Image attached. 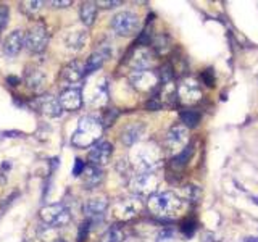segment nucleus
Returning a JSON list of instances; mask_svg holds the SVG:
<instances>
[{"mask_svg": "<svg viewBox=\"0 0 258 242\" xmlns=\"http://www.w3.org/2000/svg\"><path fill=\"white\" fill-rule=\"evenodd\" d=\"M103 133V124L95 116H82L71 137V144L77 149L95 146Z\"/></svg>", "mask_w": 258, "mask_h": 242, "instance_id": "1", "label": "nucleus"}, {"mask_svg": "<svg viewBox=\"0 0 258 242\" xmlns=\"http://www.w3.org/2000/svg\"><path fill=\"white\" fill-rule=\"evenodd\" d=\"M148 210L157 218L173 220L183 210V200L173 192H155L148 197Z\"/></svg>", "mask_w": 258, "mask_h": 242, "instance_id": "2", "label": "nucleus"}, {"mask_svg": "<svg viewBox=\"0 0 258 242\" xmlns=\"http://www.w3.org/2000/svg\"><path fill=\"white\" fill-rule=\"evenodd\" d=\"M160 150L152 144H142V146L135 147L131 154L132 165L140 173H153L160 166Z\"/></svg>", "mask_w": 258, "mask_h": 242, "instance_id": "3", "label": "nucleus"}, {"mask_svg": "<svg viewBox=\"0 0 258 242\" xmlns=\"http://www.w3.org/2000/svg\"><path fill=\"white\" fill-rule=\"evenodd\" d=\"M112 29L120 36H134L140 29V19L132 11H120L112 18Z\"/></svg>", "mask_w": 258, "mask_h": 242, "instance_id": "4", "label": "nucleus"}, {"mask_svg": "<svg viewBox=\"0 0 258 242\" xmlns=\"http://www.w3.org/2000/svg\"><path fill=\"white\" fill-rule=\"evenodd\" d=\"M39 217L44 221V225L50 228H62L69 223V210L63 204H50L41 208Z\"/></svg>", "mask_w": 258, "mask_h": 242, "instance_id": "5", "label": "nucleus"}, {"mask_svg": "<svg viewBox=\"0 0 258 242\" xmlns=\"http://www.w3.org/2000/svg\"><path fill=\"white\" fill-rule=\"evenodd\" d=\"M158 184L160 179L155 173H139L132 178L131 189L134 194L140 195V197H150L157 192Z\"/></svg>", "mask_w": 258, "mask_h": 242, "instance_id": "6", "label": "nucleus"}, {"mask_svg": "<svg viewBox=\"0 0 258 242\" xmlns=\"http://www.w3.org/2000/svg\"><path fill=\"white\" fill-rule=\"evenodd\" d=\"M47 44H49V32L44 24H34L28 31V34H24V45L32 54H41L47 47Z\"/></svg>", "mask_w": 258, "mask_h": 242, "instance_id": "7", "label": "nucleus"}, {"mask_svg": "<svg viewBox=\"0 0 258 242\" xmlns=\"http://www.w3.org/2000/svg\"><path fill=\"white\" fill-rule=\"evenodd\" d=\"M129 82L132 84L134 89L140 90V92H150L158 86L160 76L152 70H140V71H132L129 76Z\"/></svg>", "mask_w": 258, "mask_h": 242, "instance_id": "8", "label": "nucleus"}, {"mask_svg": "<svg viewBox=\"0 0 258 242\" xmlns=\"http://www.w3.org/2000/svg\"><path fill=\"white\" fill-rule=\"evenodd\" d=\"M178 97L179 100L186 103V105H192V103L198 102L202 99V89H200V84L192 80V78H187L183 82L179 84L178 87Z\"/></svg>", "mask_w": 258, "mask_h": 242, "instance_id": "9", "label": "nucleus"}, {"mask_svg": "<svg viewBox=\"0 0 258 242\" xmlns=\"http://www.w3.org/2000/svg\"><path fill=\"white\" fill-rule=\"evenodd\" d=\"M189 142V129L184 124H176L166 134V147L173 152H181Z\"/></svg>", "mask_w": 258, "mask_h": 242, "instance_id": "10", "label": "nucleus"}, {"mask_svg": "<svg viewBox=\"0 0 258 242\" xmlns=\"http://www.w3.org/2000/svg\"><path fill=\"white\" fill-rule=\"evenodd\" d=\"M107 208H108V200L105 197H94L86 202V205H84V215H86V218L89 221L97 223V221H102L105 218Z\"/></svg>", "mask_w": 258, "mask_h": 242, "instance_id": "11", "label": "nucleus"}, {"mask_svg": "<svg viewBox=\"0 0 258 242\" xmlns=\"http://www.w3.org/2000/svg\"><path fill=\"white\" fill-rule=\"evenodd\" d=\"M57 99L62 110H64V112H76V110H79L82 105V94L81 90L76 87L64 89Z\"/></svg>", "mask_w": 258, "mask_h": 242, "instance_id": "12", "label": "nucleus"}, {"mask_svg": "<svg viewBox=\"0 0 258 242\" xmlns=\"http://www.w3.org/2000/svg\"><path fill=\"white\" fill-rule=\"evenodd\" d=\"M112 154H113L112 144L107 141H102V142H97L95 146L90 149L89 160L92 161V165H95V166H103L110 161V159H112Z\"/></svg>", "mask_w": 258, "mask_h": 242, "instance_id": "13", "label": "nucleus"}, {"mask_svg": "<svg viewBox=\"0 0 258 242\" xmlns=\"http://www.w3.org/2000/svg\"><path fill=\"white\" fill-rule=\"evenodd\" d=\"M24 47V32L19 31V29H15L8 32V36L5 37L3 41V52L8 57H15L18 55L21 49Z\"/></svg>", "mask_w": 258, "mask_h": 242, "instance_id": "14", "label": "nucleus"}, {"mask_svg": "<svg viewBox=\"0 0 258 242\" xmlns=\"http://www.w3.org/2000/svg\"><path fill=\"white\" fill-rule=\"evenodd\" d=\"M140 210V204L139 200L135 199H123L115 204V215L120 220H129L135 217Z\"/></svg>", "mask_w": 258, "mask_h": 242, "instance_id": "15", "label": "nucleus"}, {"mask_svg": "<svg viewBox=\"0 0 258 242\" xmlns=\"http://www.w3.org/2000/svg\"><path fill=\"white\" fill-rule=\"evenodd\" d=\"M152 63H153V55L145 47H139L137 50H134V54L129 58V67L134 71L148 70Z\"/></svg>", "mask_w": 258, "mask_h": 242, "instance_id": "16", "label": "nucleus"}, {"mask_svg": "<svg viewBox=\"0 0 258 242\" xmlns=\"http://www.w3.org/2000/svg\"><path fill=\"white\" fill-rule=\"evenodd\" d=\"M144 133H145V126H144V124H142V123H131V124H128L125 129H123V133H121V142L125 144V146L131 147V146L137 144L142 139Z\"/></svg>", "mask_w": 258, "mask_h": 242, "instance_id": "17", "label": "nucleus"}, {"mask_svg": "<svg viewBox=\"0 0 258 242\" xmlns=\"http://www.w3.org/2000/svg\"><path fill=\"white\" fill-rule=\"evenodd\" d=\"M103 181V171L100 166L89 165L84 168L82 171V184L87 189H95L97 186H100Z\"/></svg>", "mask_w": 258, "mask_h": 242, "instance_id": "18", "label": "nucleus"}, {"mask_svg": "<svg viewBox=\"0 0 258 242\" xmlns=\"http://www.w3.org/2000/svg\"><path fill=\"white\" fill-rule=\"evenodd\" d=\"M24 81L28 84V87L34 90V92H41V90L45 87L47 76H45L44 70H41V68H31L26 71Z\"/></svg>", "mask_w": 258, "mask_h": 242, "instance_id": "19", "label": "nucleus"}, {"mask_svg": "<svg viewBox=\"0 0 258 242\" xmlns=\"http://www.w3.org/2000/svg\"><path fill=\"white\" fill-rule=\"evenodd\" d=\"M39 107L44 112V115L52 116V118H57L63 113V110L58 103V99L54 95H44L41 100H39Z\"/></svg>", "mask_w": 258, "mask_h": 242, "instance_id": "20", "label": "nucleus"}, {"mask_svg": "<svg viewBox=\"0 0 258 242\" xmlns=\"http://www.w3.org/2000/svg\"><path fill=\"white\" fill-rule=\"evenodd\" d=\"M82 76H84V65L77 60L68 63L62 71V78L66 82H77L82 80Z\"/></svg>", "mask_w": 258, "mask_h": 242, "instance_id": "21", "label": "nucleus"}, {"mask_svg": "<svg viewBox=\"0 0 258 242\" xmlns=\"http://www.w3.org/2000/svg\"><path fill=\"white\" fill-rule=\"evenodd\" d=\"M64 42H66L68 49L71 50H81L84 45L87 42V32L84 29H74L66 34V39H64Z\"/></svg>", "mask_w": 258, "mask_h": 242, "instance_id": "22", "label": "nucleus"}, {"mask_svg": "<svg viewBox=\"0 0 258 242\" xmlns=\"http://www.w3.org/2000/svg\"><path fill=\"white\" fill-rule=\"evenodd\" d=\"M107 58L108 57L103 54L102 50L97 49L94 54H90V57L87 58L86 65H84V75H92L94 71H99L102 68V65L105 63Z\"/></svg>", "mask_w": 258, "mask_h": 242, "instance_id": "23", "label": "nucleus"}, {"mask_svg": "<svg viewBox=\"0 0 258 242\" xmlns=\"http://www.w3.org/2000/svg\"><path fill=\"white\" fill-rule=\"evenodd\" d=\"M87 100L89 103H92V105H102V103L107 102V81L105 80H100V82L99 81L95 82L94 90L89 94Z\"/></svg>", "mask_w": 258, "mask_h": 242, "instance_id": "24", "label": "nucleus"}, {"mask_svg": "<svg viewBox=\"0 0 258 242\" xmlns=\"http://www.w3.org/2000/svg\"><path fill=\"white\" fill-rule=\"evenodd\" d=\"M95 16H97V5L94 2H86L81 5V10H79V18L81 21L86 24V26H92L95 21Z\"/></svg>", "mask_w": 258, "mask_h": 242, "instance_id": "25", "label": "nucleus"}, {"mask_svg": "<svg viewBox=\"0 0 258 242\" xmlns=\"http://www.w3.org/2000/svg\"><path fill=\"white\" fill-rule=\"evenodd\" d=\"M179 116L186 128H195L200 123V113L195 112V110H183Z\"/></svg>", "mask_w": 258, "mask_h": 242, "instance_id": "26", "label": "nucleus"}, {"mask_svg": "<svg viewBox=\"0 0 258 242\" xmlns=\"http://www.w3.org/2000/svg\"><path fill=\"white\" fill-rule=\"evenodd\" d=\"M123 241H125V233L118 226L108 228L107 233L102 238V242H123Z\"/></svg>", "mask_w": 258, "mask_h": 242, "instance_id": "27", "label": "nucleus"}, {"mask_svg": "<svg viewBox=\"0 0 258 242\" xmlns=\"http://www.w3.org/2000/svg\"><path fill=\"white\" fill-rule=\"evenodd\" d=\"M192 152H194V147H192V146H186V147H184L183 150H181V152L173 159V166H176V168L184 166L186 163L189 161Z\"/></svg>", "mask_w": 258, "mask_h": 242, "instance_id": "28", "label": "nucleus"}, {"mask_svg": "<svg viewBox=\"0 0 258 242\" xmlns=\"http://www.w3.org/2000/svg\"><path fill=\"white\" fill-rule=\"evenodd\" d=\"M183 195H184L186 200L195 202V200L198 199V195H200V191H198L197 186H186V187L183 189Z\"/></svg>", "mask_w": 258, "mask_h": 242, "instance_id": "29", "label": "nucleus"}, {"mask_svg": "<svg viewBox=\"0 0 258 242\" xmlns=\"http://www.w3.org/2000/svg\"><path fill=\"white\" fill-rule=\"evenodd\" d=\"M8 18H10V10L6 5H0V31H3L8 24Z\"/></svg>", "mask_w": 258, "mask_h": 242, "instance_id": "30", "label": "nucleus"}, {"mask_svg": "<svg viewBox=\"0 0 258 242\" xmlns=\"http://www.w3.org/2000/svg\"><path fill=\"white\" fill-rule=\"evenodd\" d=\"M41 2L39 0H29V2H24L23 3V8L28 11V13H36L39 11V8H41Z\"/></svg>", "mask_w": 258, "mask_h": 242, "instance_id": "31", "label": "nucleus"}, {"mask_svg": "<svg viewBox=\"0 0 258 242\" xmlns=\"http://www.w3.org/2000/svg\"><path fill=\"white\" fill-rule=\"evenodd\" d=\"M95 5L103 6V8H115V6H120L121 2H118V0H99Z\"/></svg>", "mask_w": 258, "mask_h": 242, "instance_id": "32", "label": "nucleus"}, {"mask_svg": "<svg viewBox=\"0 0 258 242\" xmlns=\"http://www.w3.org/2000/svg\"><path fill=\"white\" fill-rule=\"evenodd\" d=\"M84 168H86V163H84L81 159H76L74 161V168H73V176H81Z\"/></svg>", "mask_w": 258, "mask_h": 242, "instance_id": "33", "label": "nucleus"}, {"mask_svg": "<svg viewBox=\"0 0 258 242\" xmlns=\"http://www.w3.org/2000/svg\"><path fill=\"white\" fill-rule=\"evenodd\" d=\"M171 78H173L171 67L170 65H165V67L161 68V80H163V82H168V81H171Z\"/></svg>", "mask_w": 258, "mask_h": 242, "instance_id": "34", "label": "nucleus"}, {"mask_svg": "<svg viewBox=\"0 0 258 242\" xmlns=\"http://www.w3.org/2000/svg\"><path fill=\"white\" fill-rule=\"evenodd\" d=\"M181 230H183V233L186 234V236H192L194 231H195V223H194V221H186Z\"/></svg>", "mask_w": 258, "mask_h": 242, "instance_id": "35", "label": "nucleus"}, {"mask_svg": "<svg viewBox=\"0 0 258 242\" xmlns=\"http://www.w3.org/2000/svg\"><path fill=\"white\" fill-rule=\"evenodd\" d=\"M171 239H173V231L171 230L161 231L160 236H158V242H168V241H171Z\"/></svg>", "mask_w": 258, "mask_h": 242, "instance_id": "36", "label": "nucleus"}, {"mask_svg": "<svg viewBox=\"0 0 258 242\" xmlns=\"http://www.w3.org/2000/svg\"><path fill=\"white\" fill-rule=\"evenodd\" d=\"M50 5L57 6V8H63V6H68V5H71V2H69V0H52Z\"/></svg>", "mask_w": 258, "mask_h": 242, "instance_id": "37", "label": "nucleus"}, {"mask_svg": "<svg viewBox=\"0 0 258 242\" xmlns=\"http://www.w3.org/2000/svg\"><path fill=\"white\" fill-rule=\"evenodd\" d=\"M203 80L205 82L208 84V86H213V82H215V80H213V73H211V70H208L206 73H203Z\"/></svg>", "mask_w": 258, "mask_h": 242, "instance_id": "38", "label": "nucleus"}, {"mask_svg": "<svg viewBox=\"0 0 258 242\" xmlns=\"http://www.w3.org/2000/svg\"><path fill=\"white\" fill-rule=\"evenodd\" d=\"M160 107H161V103L158 100H155V99L150 100V102H147V108L148 110H158Z\"/></svg>", "mask_w": 258, "mask_h": 242, "instance_id": "39", "label": "nucleus"}, {"mask_svg": "<svg viewBox=\"0 0 258 242\" xmlns=\"http://www.w3.org/2000/svg\"><path fill=\"white\" fill-rule=\"evenodd\" d=\"M6 81H8V82H11V86H16V84L19 82V80H18V78H13V76H10L8 80H6Z\"/></svg>", "mask_w": 258, "mask_h": 242, "instance_id": "40", "label": "nucleus"}, {"mask_svg": "<svg viewBox=\"0 0 258 242\" xmlns=\"http://www.w3.org/2000/svg\"><path fill=\"white\" fill-rule=\"evenodd\" d=\"M244 242H258V238H245Z\"/></svg>", "mask_w": 258, "mask_h": 242, "instance_id": "41", "label": "nucleus"}, {"mask_svg": "<svg viewBox=\"0 0 258 242\" xmlns=\"http://www.w3.org/2000/svg\"><path fill=\"white\" fill-rule=\"evenodd\" d=\"M252 200H254V204H258V197H252Z\"/></svg>", "mask_w": 258, "mask_h": 242, "instance_id": "42", "label": "nucleus"}]
</instances>
